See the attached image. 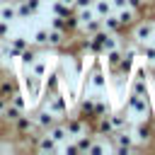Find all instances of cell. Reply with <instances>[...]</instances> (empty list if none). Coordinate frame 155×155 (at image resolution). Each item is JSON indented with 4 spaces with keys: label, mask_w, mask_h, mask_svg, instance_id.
<instances>
[{
    "label": "cell",
    "mask_w": 155,
    "mask_h": 155,
    "mask_svg": "<svg viewBox=\"0 0 155 155\" xmlns=\"http://www.w3.org/2000/svg\"><path fill=\"white\" fill-rule=\"evenodd\" d=\"M124 109L131 116H138V121H150V116H153V104H150L148 94H133V92H128V97L124 102Z\"/></svg>",
    "instance_id": "obj_1"
},
{
    "label": "cell",
    "mask_w": 155,
    "mask_h": 155,
    "mask_svg": "<svg viewBox=\"0 0 155 155\" xmlns=\"http://www.w3.org/2000/svg\"><path fill=\"white\" fill-rule=\"evenodd\" d=\"M85 75H87V87L97 90V92H104L109 87V78L104 73V61H94L90 68H85Z\"/></svg>",
    "instance_id": "obj_2"
},
{
    "label": "cell",
    "mask_w": 155,
    "mask_h": 155,
    "mask_svg": "<svg viewBox=\"0 0 155 155\" xmlns=\"http://www.w3.org/2000/svg\"><path fill=\"white\" fill-rule=\"evenodd\" d=\"M17 78H19L22 92H24L31 102H39V99H41V90H44V80H41V78H36L31 70H22Z\"/></svg>",
    "instance_id": "obj_3"
},
{
    "label": "cell",
    "mask_w": 155,
    "mask_h": 155,
    "mask_svg": "<svg viewBox=\"0 0 155 155\" xmlns=\"http://www.w3.org/2000/svg\"><path fill=\"white\" fill-rule=\"evenodd\" d=\"M128 39H131V44H136V46L155 39V34H153V19H140V17H138V19L128 27Z\"/></svg>",
    "instance_id": "obj_4"
},
{
    "label": "cell",
    "mask_w": 155,
    "mask_h": 155,
    "mask_svg": "<svg viewBox=\"0 0 155 155\" xmlns=\"http://www.w3.org/2000/svg\"><path fill=\"white\" fill-rule=\"evenodd\" d=\"M41 104H44L51 114H56L58 119H65V116H68V109H70L68 97H63V92H61V90H58V92H53V94H46Z\"/></svg>",
    "instance_id": "obj_5"
},
{
    "label": "cell",
    "mask_w": 155,
    "mask_h": 155,
    "mask_svg": "<svg viewBox=\"0 0 155 155\" xmlns=\"http://www.w3.org/2000/svg\"><path fill=\"white\" fill-rule=\"evenodd\" d=\"M63 121V126H65V131H68V138H78L80 133H85V131H92V124L85 119V116H80V114H68L65 119H61Z\"/></svg>",
    "instance_id": "obj_6"
},
{
    "label": "cell",
    "mask_w": 155,
    "mask_h": 155,
    "mask_svg": "<svg viewBox=\"0 0 155 155\" xmlns=\"http://www.w3.org/2000/svg\"><path fill=\"white\" fill-rule=\"evenodd\" d=\"M10 131L17 136V138H27V136H31V133H41L39 128H36V124H34V119H31V114H22L12 126H10Z\"/></svg>",
    "instance_id": "obj_7"
},
{
    "label": "cell",
    "mask_w": 155,
    "mask_h": 155,
    "mask_svg": "<svg viewBox=\"0 0 155 155\" xmlns=\"http://www.w3.org/2000/svg\"><path fill=\"white\" fill-rule=\"evenodd\" d=\"M31 119H34V124H36V128H39V131H46V128H51L56 121H61V119H58L56 114H51L44 104H39V107L31 111Z\"/></svg>",
    "instance_id": "obj_8"
},
{
    "label": "cell",
    "mask_w": 155,
    "mask_h": 155,
    "mask_svg": "<svg viewBox=\"0 0 155 155\" xmlns=\"http://www.w3.org/2000/svg\"><path fill=\"white\" fill-rule=\"evenodd\" d=\"M131 133H133V138H136L138 145H145V143H150L155 138V131H153L150 121H136V124H131Z\"/></svg>",
    "instance_id": "obj_9"
},
{
    "label": "cell",
    "mask_w": 155,
    "mask_h": 155,
    "mask_svg": "<svg viewBox=\"0 0 155 155\" xmlns=\"http://www.w3.org/2000/svg\"><path fill=\"white\" fill-rule=\"evenodd\" d=\"M39 56H41V48H39V46H34V44H29V46L19 53V58H17V61H19V70H29V68H31V63H34Z\"/></svg>",
    "instance_id": "obj_10"
},
{
    "label": "cell",
    "mask_w": 155,
    "mask_h": 155,
    "mask_svg": "<svg viewBox=\"0 0 155 155\" xmlns=\"http://www.w3.org/2000/svg\"><path fill=\"white\" fill-rule=\"evenodd\" d=\"M15 90H19V80H17V75L0 73V94H2L5 99H10Z\"/></svg>",
    "instance_id": "obj_11"
},
{
    "label": "cell",
    "mask_w": 155,
    "mask_h": 155,
    "mask_svg": "<svg viewBox=\"0 0 155 155\" xmlns=\"http://www.w3.org/2000/svg\"><path fill=\"white\" fill-rule=\"evenodd\" d=\"M61 85H63L61 70H53L51 75L46 73V78H44V90H41V94H44V97H46V94H53V92H58V90H61Z\"/></svg>",
    "instance_id": "obj_12"
},
{
    "label": "cell",
    "mask_w": 155,
    "mask_h": 155,
    "mask_svg": "<svg viewBox=\"0 0 155 155\" xmlns=\"http://www.w3.org/2000/svg\"><path fill=\"white\" fill-rule=\"evenodd\" d=\"M34 150H39V153H58L61 150V143H56L48 133H41L36 138V143H34Z\"/></svg>",
    "instance_id": "obj_13"
},
{
    "label": "cell",
    "mask_w": 155,
    "mask_h": 155,
    "mask_svg": "<svg viewBox=\"0 0 155 155\" xmlns=\"http://www.w3.org/2000/svg\"><path fill=\"white\" fill-rule=\"evenodd\" d=\"M75 114H80V116H85L90 124H92V119H94V97H80L78 99V111Z\"/></svg>",
    "instance_id": "obj_14"
},
{
    "label": "cell",
    "mask_w": 155,
    "mask_h": 155,
    "mask_svg": "<svg viewBox=\"0 0 155 155\" xmlns=\"http://www.w3.org/2000/svg\"><path fill=\"white\" fill-rule=\"evenodd\" d=\"M109 121H111V128H114V131H119V128H131V114H128L126 109L111 111V114H109Z\"/></svg>",
    "instance_id": "obj_15"
},
{
    "label": "cell",
    "mask_w": 155,
    "mask_h": 155,
    "mask_svg": "<svg viewBox=\"0 0 155 155\" xmlns=\"http://www.w3.org/2000/svg\"><path fill=\"white\" fill-rule=\"evenodd\" d=\"M22 114H24V111H22L19 107H15V104H10V102H7L5 111L0 114V121H2V126H7V128H10V126H12V124H15V121L22 116Z\"/></svg>",
    "instance_id": "obj_16"
},
{
    "label": "cell",
    "mask_w": 155,
    "mask_h": 155,
    "mask_svg": "<svg viewBox=\"0 0 155 155\" xmlns=\"http://www.w3.org/2000/svg\"><path fill=\"white\" fill-rule=\"evenodd\" d=\"M116 17H119V22H121V27H124V29H128V27H131V24H133V22H136V19H138L140 15H138L136 10H131V7L126 5V7H121V10H116Z\"/></svg>",
    "instance_id": "obj_17"
},
{
    "label": "cell",
    "mask_w": 155,
    "mask_h": 155,
    "mask_svg": "<svg viewBox=\"0 0 155 155\" xmlns=\"http://www.w3.org/2000/svg\"><path fill=\"white\" fill-rule=\"evenodd\" d=\"M68 44V34L63 29H51L48 27V48H61Z\"/></svg>",
    "instance_id": "obj_18"
},
{
    "label": "cell",
    "mask_w": 155,
    "mask_h": 155,
    "mask_svg": "<svg viewBox=\"0 0 155 155\" xmlns=\"http://www.w3.org/2000/svg\"><path fill=\"white\" fill-rule=\"evenodd\" d=\"M0 19L12 24V22L17 19V5L10 2V0H2V2H0Z\"/></svg>",
    "instance_id": "obj_19"
},
{
    "label": "cell",
    "mask_w": 155,
    "mask_h": 155,
    "mask_svg": "<svg viewBox=\"0 0 155 155\" xmlns=\"http://www.w3.org/2000/svg\"><path fill=\"white\" fill-rule=\"evenodd\" d=\"M138 56H140V61H145L150 68H155V44H150V41L140 44V46H138Z\"/></svg>",
    "instance_id": "obj_20"
},
{
    "label": "cell",
    "mask_w": 155,
    "mask_h": 155,
    "mask_svg": "<svg viewBox=\"0 0 155 155\" xmlns=\"http://www.w3.org/2000/svg\"><path fill=\"white\" fill-rule=\"evenodd\" d=\"M99 29H104V22H102V17H92L90 22H82V24H80V31H82L85 36H92V34H97Z\"/></svg>",
    "instance_id": "obj_21"
},
{
    "label": "cell",
    "mask_w": 155,
    "mask_h": 155,
    "mask_svg": "<svg viewBox=\"0 0 155 155\" xmlns=\"http://www.w3.org/2000/svg\"><path fill=\"white\" fill-rule=\"evenodd\" d=\"M44 133H48L56 143H63V140H68V131H65V126H63V121H56L51 128H46Z\"/></svg>",
    "instance_id": "obj_22"
},
{
    "label": "cell",
    "mask_w": 155,
    "mask_h": 155,
    "mask_svg": "<svg viewBox=\"0 0 155 155\" xmlns=\"http://www.w3.org/2000/svg\"><path fill=\"white\" fill-rule=\"evenodd\" d=\"M102 22H104V29H107V31H111V34H121V31H124V27H121V22H119L116 12H111V15L102 17Z\"/></svg>",
    "instance_id": "obj_23"
},
{
    "label": "cell",
    "mask_w": 155,
    "mask_h": 155,
    "mask_svg": "<svg viewBox=\"0 0 155 155\" xmlns=\"http://www.w3.org/2000/svg\"><path fill=\"white\" fill-rule=\"evenodd\" d=\"M29 70H31L36 78H41V80H44V78H46V73H48V58L39 56V58L31 63V68H29Z\"/></svg>",
    "instance_id": "obj_24"
},
{
    "label": "cell",
    "mask_w": 155,
    "mask_h": 155,
    "mask_svg": "<svg viewBox=\"0 0 155 155\" xmlns=\"http://www.w3.org/2000/svg\"><path fill=\"white\" fill-rule=\"evenodd\" d=\"M107 114H111V102L104 99V97H94V119L97 116H107Z\"/></svg>",
    "instance_id": "obj_25"
},
{
    "label": "cell",
    "mask_w": 155,
    "mask_h": 155,
    "mask_svg": "<svg viewBox=\"0 0 155 155\" xmlns=\"http://www.w3.org/2000/svg\"><path fill=\"white\" fill-rule=\"evenodd\" d=\"M92 10H94V15H97V17H107V15H111V12H114L111 0H94V2H92Z\"/></svg>",
    "instance_id": "obj_26"
},
{
    "label": "cell",
    "mask_w": 155,
    "mask_h": 155,
    "mask_svg": "<svg viewBox=\"0 0 155 155\" xmlns=\"http://www.w3.org/2000/svg\"><path fill=\"white\" fill-rule=\"evenodd\" d=\"M31 15H36V7H31L29 0H24V2L17 5V19H27V17H31Z\"/></svg>",
    "instance_id": "obj_27"
},
{
    "label": "cell",
    "mask_w": 155,
    "mask_h": 155,
    "mask_svg": "<svg viewBox=\"0 0 155 155\" xmlns=\"http://www.w3.org/2000/svg\"><path fill=\"white\" fill-rule=\"evenodd\" d=\"M31 44H34V46H39V48H48V29H36V31H34Z\"/></svg>",
    "instance_id": "obj_28"
},
{
    "label": "cell",
    "mask_w": 155,
    "mask_h": 155,
    "mask_svg": "<svg viewBox=\"0 0 155 155\" xmlns=\"http://www.w3.org/2000/svg\"><path fill=\"white\" fill-rule=\"evenodd\" d=\"M7 44H10L15 51H19V53H22V51H24V48H27L31 41H29L27 36H19V34H17V36H7Z\"/></svg>",
    "instance_id": "obj_29"
},
{
    "label": "cell",
    "mask_w": 155,
    "mask_h": 155,
    "mask_svg": "<svg viewBox=\"0 0 155 155\" xmlns=\"http://www.w3.org/2000/svg\"><path fill=\"white\" fill-rule=\"evenodd\" d=\"M7 102H10V104H15V107H19L22 111H27V94L22 92V87H19V90H15V92H12V97H10Z\"/></svg>",
    "instance_id": "obj_30"
},
{
    "label": "cell",
    "mask_w": 155,
    "mask_h": 155,
    "mask_svg": "<svg viewBox=\"0 0 155 155\" xmlns=\"http://www.w3.org/2000/svg\"><path fill=\"white\" fill-rule=\"evenodd\" d=\"M53 15L68 17V15H73V7H70L68 2H63V0H53Z\"/></svg>",
    "instance_id": "obj_31"
},
{
    "label": "cell",
    "mask_w": 155,
    "mask_h": 155,
    "mask_svg": "<svg viewBox=\"0 0 155 155\" xmlns=\"http://www.w3.org/2000/svg\"><path fill=\"white\" fill-rule=\"evenodd\" d=\"M128 7L136 10L138 15H143V12L148 10V0H128Z\"/></svg>",
    "instance_id": "obj_32"
},
{
    "label": "cell",
    "mask_w": 155,
    "mask_h": 155,
    "mask_svg": "<svg viewBox=\"0 0 155 155\" xmlns=\"http://www.w3.org/2000/svg\"><path fill=\"white\" fill-rule=\"evenodd\" d=\"M94 0H73V12L75 10H85V7H92Z\"/></svg>",
    "instance_id": "obj_33"
},
{
    "label": "cell",
    "mask_w": 155,
    "mask_h": 155,
    "mask_svg": "<svg viewBox=\"0 0 155 155\" xmlns=\"http://www.w3.org/2000/svg\"><path fill=\"white\" fill-rule=\"evenodd\" d=\"M7 36H10V22H2L0 19V41L7 39Z\"/></svg>",
    "instance_id": "obj_34"
},
{
    "label": "cell",
    "mask_w": 155,
    "mask_h": 155,
    "mask_svg": "<svg viewBox=\"0 0 155 155\" xmlns=\"http://www.w3.org/2000/svg\"><path fill=\"white\" fill-rule=\"evenodd\" d=\"M63 153H65V155H78L80 150H78L75 143H65V145H63Z\"/></svg>",
    "instance_id": "obj_35"
},
{
    "label": "cell",
    "mask_w": 155,
    "mask_h": 155,
    "mask_svg": "<svg viewBox=\"0 0 155 155\" xmlns=\"http://www.w3.org/2000/svg\"><path fill=\"white\" fill-rule=\"evenodd\" d=\"M128 5V0H111V7H114V12L116 10H121V7H126Z\"/></svg>",
    "instance_id": "obj_36"
},
{
    "label": "cell",
    "mask_w": 155,
    "mask_h": 155,
    "mask_svg": "<svg viewBox=\"0 0 155 155\" xmlns=\"http://www.w3.org/2000/svg\"><path fill=\"white\" fill-rule=\"evenodd\" d=\"M5 107H7V99H5V97H2V94H0V114H2V111H5Z\"/></svg>",
    "instance_id": "obj_37"
},
{
    "label": "cell",
    "mask_w": 155,
    "mask_h": 155,
    "mask_svg": "<svg viewBox=\"0 0 155 155\" xmlns=\"http://www.w3.org/2000/svg\"><path fill=\"white\" fill-rule=\"evenodd\" d=\"M150 126H153V131H155V111H153V116H150Z\"/></svg>",
    "instance_id": "obj_38"
},
{
    "label": "cell",
    "mask_w": 155,
    "mask_h": 155,
    "mask_svg": "<svg viewBox=\"0 0 155 155\" xmlns=\"http://www.w3.org/2000/svg\"><path fill=\"white\" fill-rule=\"evenodd\" d=\"M150 2H153V7H150L153 10V17H155V0H150Z\"/></svg>",
    "instance_id": "obj_39"
},
{
    "label": "cell",
    "mask_w": 155,
    "mask_h": 155,
    "mask_svg": "<svg viewBox=\"0 0 155 155\" xmlns=\"http://www.w3.org/2000/svg\"><path fill=\"white\" fill-rule=\"evenodd\" d=\"M153 34H155V17H153Z\"/></svg>",
    "instance_id": "obj_40"
},
{
    "label": "cell",
    "mask_w": 155,
    "mask_h": 155,
    "mask_svg": "<svg viewBox=\"0 0 155 155\" xmlns=\"http://www.w3.org/2000/svg\"><path fill=\"white\" fill-rule=\"evenodd\" d=\"M148 2H150V0H148Z\"/></svg>",
    "instance_id": "obj_41"
}]
</instances>
